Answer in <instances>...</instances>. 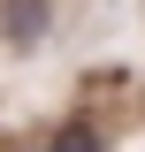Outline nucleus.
Instances as JSON below:
<instances>
[{"mask_svg":"<svg viewBox=\"0 0 145 152\" xmlns=\"http://www.w3.org/2000/svg\"><path fill=\"white\" fill-rule=\"evenodd\" d=\"M54 152H99V137H92V129H61V137H54Z\"/></svg>","mask_w":145,"mask_h":152,"instance_id":"f257e3e1","label":"nucleus"}]
</instances>
